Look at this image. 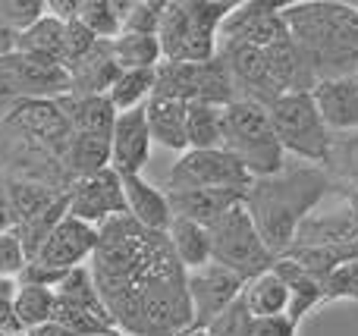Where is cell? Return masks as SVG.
<instances>
[{"instance_id": "f35d334b", "label": "cell", "mask_w": 358, "mask_h": 336, "mask_svg": "<svg viewBox=\"0 0 358 336\" xmlns=\"http://www.w3.org/2000/svg\"><path fill=\"white\" fill-rule=\"evenodd\" d=\"M252 314H248L245 302H242V295L233 302V305L227 308V312H220L214 321H210L204 330H208V336H248V330H252Z\"/></svg>"}, {"instance_id": "7402d4cb", "label": "cell", "mask_w": 358, "mask_h": 336, "mask_svg": "<svg viewBox=\"0 0 358 336\" xmlns=\"http://www.w3.org/2000/svg\"><path fill=\"white\" fill-rule=\"evenodd\" d=\"M63 167H66L69 180L79 182L88 176L101 173L110 167V136H88V132H73L63 154Z\"/></svg>"}, {"instance_id": "b9f144b4", "label": "cell", "mask_w": 358, "mask_h": 336, "mask_svg": "<svg viewBox=\"0 0 358 336\" xmlns=\"http://www.w3.org/2000/svg\"><path fill=\"white\" fill-rule=\"evenodd\" d=\"M25 264H29V258H25L16 233L13 230L0 233V280H16Z\"/></svg>"}, {"instance_id": "4fadbf2b", "label": "cell", "mask_w": 358, "mask_h": 336, "mask_svg": "<svg viewBox=\"0 0 358 336\" xmlns=\"http://www.w3.org/2000/svg\"><path fill=\"white\" fill-rule=\"evenodd\" d=\"M283 6L286 3H264V0H245L236 3L233 13L223 19L217 41H236L248 44V48H273V44L286 41L289 29L283 22Z\"/></svg>"}, {"instance_id": "ac0fdd59", "label": "cell", "mask_w": 358, "mask_h": 336, "mask_svg": "<svg viewBox=\"0 0 358 336\" xmlns=\"http://www.w3.org/2000/svg\"><path fill=\"white\" fill-rule=\"evenodd\" d=\"M358 242V198L349 195L340 211L308 214L296 230L289 249H315V245H349ZM286 249V251H289Z\"/></svg>"}, {"instance_id": "2e32d148", "label": "cell", "mask_w": 358, "mask_h": 336, "mask_svg": "<svg viewBox=\"0 0 358 336\" xmlns=\"http://www.w3.org/2000/svg\"><path fill=\"white\" fill-rule=\"evenodd\" d=\"M98 239H101L98 226H88V224H82V220H76L66 214L31 261L48 264V268H57V270L82 268V261H88V258L94 255Z\"/></svg>"}, {"instance_id": "277c9868", "label": "cell", "mask_w": 358, "mask_h": 336, "mask_svg": "<svg viewBox=\"0 0 358 336\" xmlns=\"http://www.w3.org/2000/svg\"><path fill=\"white\" fill-rule=\"evenodd\" d=\"M236 3L227 0H164L157 44L161 63H201L217 54V31Z\"/></svg>"}, {"instance_id": "44dd1931", "label": "cell", "mask_w": 358, "mask_h": 336, "mask_svg": "<svg viewBox=\"0 0 358 336\" xmlns=\"http://www.w3.org/2000/svg\"><path fill=\"white\" fill-rule=\"evenodd\" d=\"M123 180V195H126V214L136 220L138 226L151 233H167L173 224V211H170L167 192L155 189L145 182L142 176H120Z\"/></svg>"}, {"instance_id": "8fae6325", "label": "cell", "mask_w": 358, "mask_h": 336, "mask_svg": "<svg viewBox=\"0 0 358 336\" xmlns=\"http://www.w3.org/2000/svg\"><path fill=\"white\" fill-rule=\"evenodd\" d=\"M217 57L223 60L229 79H233L236 101H252L258 107H271L280 98V88L273 82L271 63H267V50L248 48V44L236 41H217Z\"/></svg>"}, {"instance_id": "9c48e42d", "label": "cell", "mask_w": 358, "mask_h": 336, "mask_svg": "<svg viewBox=\"0 0 358 336\" xmlns=\"http://www.w3.org/2000/svg\"><path fill=\"white\" fill-rule=\"evenodd\" d=\"M0 94L10 104L19 101H57L69 94L66 69L60 63L38 60L29 54H13L0 57Z\"/></svg>"}, {"instance_id": "7c38bea8", "label": "cell", "mask_w": 358, "mask_h": 336, "mask_svg": "<svg viewBox=\"0 0 358 336\" xmlns=\"http://www.w3.org/2000/svg\"><path fill=\"white\" fill-rule=\"evenodd\" d=\"M245 289V280L220 264H204L198 270H185V293L192 305V327L189 330H204L220 312H227Z\"/></svg>"}, {"instance_id": "f6af8a7d", "label": "cell", "mask_w": 358, "mask_h": 336, "mask_svg": "<svg viewBox=\"0 0 358 336\" xmlns=\"http://www.w3.org/2000/svg\"><path fill=\"white\" fill-rule=\"evenodd\" d=\"M44 10L48 16H54L57 22H73L76 13H79V0H44Z\"/></svg>"}, {"instance_id": "5b68a950", "label": "cell", "mask_w": 358, "mask_h": 336, "mask_svg": "<svg viewBox=\"0 0 358 336\" xmlns=\"http://www.w3.org/2000/svg\"><path fill=\"white\" fill-rule=\"evenodd\" d=\"M227 154L245 167L252 180H264L286 167V151L280 148L267 110L252 101H233L223 107V145Z\"/></svg>"}, {"instance_id": "7a4b0ae2", "label": "cell", "mask_w": 358, "mask_h": 336, "mask_svg": "<svg viewBox=\"0 0 358 336\" xmlns=\"http://www.w3.org/2000/svg\"><path fill=\"white\" fill-rule=\"evenodd\" d=\"M336 186L330 176L315 163L286 161V167L264 180H252L245 189L242 207L248 211L255 230L261 233L264 245L277 258L286 255V249L296 239V230L308 214H315L324 205L327 195H334Z\"/></svg>"}, {"instance_id": "cb8c5ba5", "label": "cell", "mask_w": 358, "mask_h": 336, "mask_svg": "<svg viewBox=\"0 0 358 336\" xmlns=\"http://www.w3.org/2000/svg\"><path fill=\"white\" fill-rule=\"evenodd\" d=\"M321 170L330 176L336 192L355 195L358 198V129L334 132L330 136V148H327Z\"/></svg>"}, {"instance_id": "ab89813d", "label": "cell", "mask_w": 358, "mask_h": 336, "mask_svg": "<svg viewBox=\"0 0 358 336\" xmlns=\"http://www.w3.org/2000/svg\"><path fill=\"white\" fill-rule=\"evenodd\" d=\"M334 299H355L358 302V255L336 268L334 274L324 280V302Z\"/></svg>"}, {"instance_id": "f1b7e54d", "label": "cell", "mask_w": 358, "mask_h": 336, "mask_svg": "<svg viewBox=\"0 0 358 336\" xmlns=\"http://www.w3.org/2000/svg\"><path fill=\"white\" fill-rule=\"evenodd\" d=\"M170 249H173L176 261L182 264L185 270H198L204 264H210V239H208V226H198L192 220L173 217L167 230Z\"/></svg>"}, {"instance_id": "bcb514c9", "label": "cell", "mask_w": 358, "mask_h": 336, "mask_svg": "<svg viewBox=\"0 0 358 336\" xmlns=\"http://www.w3.org/2000/svg\"><path fill=\"white\" fill-rule=\"evenodd\" d=\"M16 217H13V205H10V189H6V176H0V233L13 230Z\"/></svg>"}, {"instance_id": "4316f807", "label": "cell", "mask_w": 358, "mask_h": 336, "mask_svg": "<svg viewBox=\"0 0 358 336\" xmlns=\"http://www.w3.org/2000/svg\"><path fill=\"white\" fill-rule=\"evenodd\" d=\"M145 119H148L151 142L179 151V154L189 151V145H185V104L167 98H151L145 104Z\"/></svg>"}, {"instance_id": "ba28073f", "label": "cell", "mask_w": 358, "mask_h": 336, "mask_svg": "<svg viewBox=\"0 0 358 336\" xmlns=\"http://www.w3.org/2000/svg\"><path fill=\"white\" fill-rule=\"evenodd\" d=\"M151 98H167L179 104H217L227 107L236 101L233 79L220 57H210L201 63H161L155 69V94Z\"/></svg>"}, {"instance_id": "e575fe53", "label": "cell", "mask_w": 358, "mask_h": 336, "mask_svg": "<svg viewBox=\"0 0 358 336\" xmlns=\"http://www.w3.org/2000/svg\"><path fill=\"white\" fill-rule=\"evenodd\" d=\"M6 189H10V205H13L16 226L38 217V214H44L63 195V192H57V189L38 186V182H25V180H6Z\"/></svg>"}, {"instance_id": "9a60e30c", "label": "cell", "mask_w": 358, "mask_h": 336, "mask_svg": "<svg viewBox=\"0 0 358 336\" xmlns=\"http://www.w3.org/2000/svg\"><path fill=\"white\" fill-rule=\"evenodd\" d=\"M151 157V132L145 107L117 113L110 129V170L120 176H142V167Z\"/></svg>"}, {"instance_id": "836d02e7", "label": "cell", "mask_w": 358, "mask_h": 336, "mask_svg": "<svg viewBox=\"0 0 358 336\" xmlns=\"http://www.w3.org/2000/svg\"><path fill=\"white\" fill-rule=\"evenodd\" d=\"M57 293L54 289H38V286H19L16 299H13V314H16L22 330H38V327L54 321Z\"/></svg>"}, {"instance_id": "8992f818", "label": "cell", "mask_w": 358, "mask_h": 336, "mask_svg": "<svg viewBox=\"0 0 358 336\" xmlns=\"http://www.w3.org/2000/svg\"><path fill=\"white\" fill-rule=\"evenodd\" d=\"M267 119L273 126L280 148L286 157H296L302 163H315L321 167L330 148V132L324 119L317 117L315 101L308 92H286L267 107Z\"/></svg>"}, {"instance_id": "74e56055", "label": "cell", "mask_w": 358, "mask_h": 336, "mask_svg": "<svg viewBox=\"0 0 358 336\" xmlns=\"http://www.w3.org/2000/svg\"><path fill=\"white\" fill-rule=\"evenodd\" d=\"M44 13V0H0V22L16 35L35 25Z\"/></svg>"}, {"instance_id": "d6986e66", "label": "cell", "mask_w": 358, "mask_h": 336, "mask_svg": "<svg viewBox=\"0 0 358 336\" xmlns=\"http://www.w3.org/2000/svg\"><path fill=\"white\" fill-rule=\"evenodd\" d=\"M167 201L173 217L210 226L245 201V189H167Z\"/></svg>"}, {"instance_id": "f546056e", "label": "cell", "mask_w": 358, "mask_h": 336, "mask_svg": "<svg viewBox=\"0 0 358 336\" xmlns=\"http://www.w3.org/2000/svg\"><path fill=\"white\" fill-rule=\"evenodd\" d=\"M16 50L63 66V22H57L54 16L44 13L35 25H29L25 31L16 35Z\"/></svg>"}, {"instance_id": "1f68e13d", "label": "cell", "mask_w": 358, "mask_h": 336, "mask_svg": "<svg viewBox=\"0 0 358 336\" xmlns=\"http://www.w3.org/2000/svg\"><path fill=\"white\" fill-rule=\"evenodd\" d=\"M155 94V69H126V73L117 75V82L110 85V92L104 94L110 101V107L117 113L136 110V107H145Z\"/></svg>"}, {"instance_id": "3957f363", "label": "cell", "mask_w": 358, "mask_h": 336, "mask_svg": "<svg viewBox=\"0 0 358 336\" xmlns=\"http://www.w3.org/2000/svg\"><path fill=\"white\" fill-rule=\"evenodd\" d=\"M283 22L315 79L358 73V13L352 3L302 0L283 6Z\"/></svg>"}, {"instance_id": "484cf974", "label": "cell", "mask_w": 358, "mask_h": 336, "mask_svg": "<svg viewBox=\"0 0 358 336\" xmlns=\"http://www.w3.org/2000/svg\"><path fill=\"white\" fill-rule=\"evenodd\" d=\"M242 302H245L248 314L255 321H264V318H283L286 308H289V289L286 283L280 280L277 270H264V274L252 277L242 289Z\"/></svg>"}, {"instance_id": "7dc6e473", "label": "cell", "mask_w": 358, "mask_h": 336, "mask_svg": "<svg viewBox=\"0 0 358 336\" xmlns=\"http://www.w3.org/2000/svg\"><path fill=\"white\" fill-rule=\"evenodd\" d=\"M29 336H76L73 330H66V327H60V324H44V327H38V330H31Z\"/></svg>"}, {"instance_id": "6da1fadb", "label": "cell", "mask_w": 358, "mask_h": 336, "mask_svg": "<svg viewBox=\"0 0 358 336\" xmlns=\"http://www.w3.org/2000/svg\"><path fill=\"white\" fill-rule=\"evenodd\" d=\"M88 274L123 336H182L192 327L185 268L167 233L145 230L129 214L107 220Z\"/></svg>"}, {"instance_id": "52a82bcc", "label": "cell", "mask_w": 358, "mask_h": 336, "mask_svg": "<svg viewBox=\"0 0 358 336\" xmlns=\"http://www.w3.org/2000/svg\"><path fill=\"white\" fill-rule=\"evenodd\" d=\"M208 239H210V261L233 270L245 283L277 264V255L264 245V239L255 230L252 217H248V211L242 205H236L217 224H210Z\"/></svg>"}, {"instance_id": "c3c4849f", "label": "cell", "mask_w": 358, "mask_h": 336, "mask_svg": "<svg viewBox=\"0 0 358 336\" xmlns=\"http://www.w3.org/2000/svg\"><path fill=\"white\" fill-rule=\"evenodd\" d=\"M98 336H123L120 330H107V333H98Z\"/></svg>"}, {"instance_id": "8d00e7d4", "label": "cell", "mask_w": 358, "mask_h": 336, "mask_svg": "<svg viewBox=\"0 0 358 336\" xmlns=\"http://www.w3.org/2000/svg\"><path fill=\"white\" fill-rule=\"evenodd\" d=\"M164 13V0H132L129 13L123 16L120 35H157Z\"/></svg>"}, {"instance_id": "ee69618b", "label": "cell", "mask_w": 358, "mask_h": 336, "mask_svg": "<svg viewBox=\"0 0 358 336\" xmlns=\"http://www.w3.org/2000/svg\"><path fill=\"white\" fill-rule=\"evenodd\" d=\"M299 327L289 318H264V321H252V330L248 336H296Z\"/></svg>"}, {"instance_id": "60d3db41", "label": "cell", "mask_w": 358, "mask_h": 336, "mask_svg": "<svg viewBox=\"0 0 358 336\" xmlns=\"http://www.w3.org/2000/svg\"><path fill=\"white\" fill-rule=\"evenodd\" d=\"M94 44H98V38H94L79 19L66 22L63 25V69H66L69 63H76L79 57H85Z\"/></svg>"}, {"instance_id": "4dcf8cb0", "label": "cell", "mask_w": 358, "mask_h": 336, "mask_svg": "<svg viewBox=\"0 0 358 336\" xmlns=\"http://www.w3.org/2000/svg\"><path fill=\"white\" fill-rule=\"evenodd\" d=\"M110 54H113V63L120 66V73L161 66L157 35H117V38H110Z\"/></svg>"}, {"instance_id": "e0dca14e", "label": "cell", "mask_w": 358, "mask_h": 336, "mask_svg": "<svg viewBox=\"0 0 358 336\" xmlns=\"http://www.w3.org/2000/svg\"><path fill=\"white\" fill-rule=\"evenodd\" d=\"M317 117L324 119L327 132H352L358 129V79L340 75V79H317L311 88Z\"/></svg>"}, {"instance_id": "603a6c76", "label": "cell", "mask_w": 358, "mask_h": 336, "mask_svg": "<svg viewBox=\"0 0 358 336\" xmlns=\"http://www.w3.org/2000/svg\"><path fill=\"white\" fill-rule=\"evenodd\" d=\"M63 117H66L69 129L73 132H88V136H110L117 110L110 107V101L104 94H94V98H76V94H63L57 98Z\"/></svg>"}, {"instance_id": "30bf717a", "label": "cell", "mask_w": 358, "mask_h": 336, "mask_svg": "<svg viewBox=\"0 0 358 336\" xmlns=\"http://www.w3.org/2000/svg\"><path fill=\"white\" fill-rule=\"evenodd\" d=\"M252 176L223 148L182 151L170 167L167 189H248Z\"/></svg>"}, {"instance_id": "681fc988", "label": "cell", "mask_w": 358, "mask_h": 336, "mask_svg": "<svg viewBox=\"0 0 358 336\" xmlns=\"http://www.w3.org/2000/svg\"><path fill=\"white\" fill-rule=\"evenodd\" d=\"M355 79H358V73H355Z\"/></svg>"}, {"instance_id": "5bb4252c", "label": "cell", "mask_w": 358, "mask_h": 336, "mask_svg": "<svg viewBox=\"0 0 358 336\" xmlns=\"http://www.w3.org/2000/svg\"><path fill=\"white\" fill-rule=\"evenodd\" d=\"M69 217L82 220L88 226H104L107 220L123 217L126 214V195L123 180L117 170H101V173L79 180L69 186Z\"/></svg>"}, {"instance_id": "d590c367", "label": "cell", "mask_w": 358, "mask_h": 336, "mask_svg": "<svg viewBox=\"0 0 358 336\" xmlns=\"http://www.w3.org/2000/svg\"><path fill=\"white\" fill-rule=\"evenodd\" d=\"M76 19H79L98 41H110V38L120 35V13H117L113 0H79Z\"/></svg>"}, {"instance_id": "d4e9b609", "label": "cell", "mask_w": 358, "mask_h": 336, "mask_svg": "<svg viewBox=\"0 0 358 336\" xmlns=\"http://www.w3.org/2000/svg\"><path fill=\"white\" fill-rule=\"evenodd\" d=\"M273 270H277L280 280H283L286 289H289V308H286V318L299 327L305 314L324 302V283L317 280V277H311L308 270H302L299 264H292L289 258H277Z\"/></svg>"}, {"instance_id": "83f0119b", "label": "cell", "mask_w": 358, "mask_h": 336, "mask_svg": "<svg viewBox=\"0 0 358 336\" xmlns=\"http://www.w3.org/2000/svg\"><path fill=\"white\" fill-rule=\"evenodd\" d=\"M185 145L189 151H210L223 145V107L217 104H185Z\"/></svg>"}, {"instance_id": "d6a6232c", "label": "cell", "mask_w": 358, "mask_h": 336, "mask_svg": "<svg viewBox=\"0 0 358 336\" xmlns=\"http://www.w3.org/2000/svg\"><path fill=\"white\" fill-rule=\"evenodd\" d=\"M66 211H69V192H63L44 214H38V217H31V220H25V224L13 226V233H16V239H19V245H22V251H25V258H29V261L38 255V251H41V245L48 242V236L57 230V224L66 217Z\"/></svg>"}, {"instance_id": "7bdbcfd3", "label": "cell", "mask_w": 358, "mask_h": 336, "mask_svg": "<svg viewBox=\"0 0 358 336\" xmlns=\"http://www.w3.org/2000/svg\"><path fill=\"white\" fill-rule=\"evenodd\" d=\"M69 270H57V268H48V264H38V261H29L22 270H19L16 283L19 286H38V289H54L66 280Z\"/></svg>"}, {"instance_id": "ffe728a7", "label": "cell", "mask_w": 358, "mask_h": 336, "mask_svg": "<svg viewBox=\"0 0 358 336\" xmlns=\"http://www.w3.org/2000/svg\"><path fill=\"white\" fill-rule=\"evenodd\" d=\"M120 66L113 63L110 41H98L85 57L66 66L69 79V94L76 98H94V94H107L110 85L117 82Z\"/></svg>"}]
</instances>
